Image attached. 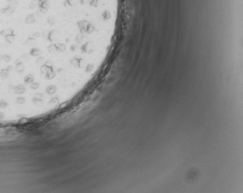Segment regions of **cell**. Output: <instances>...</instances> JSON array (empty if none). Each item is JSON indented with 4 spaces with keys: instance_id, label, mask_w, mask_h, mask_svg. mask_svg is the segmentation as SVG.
Returning a JSON list of instances; mask_svg holds the SVG:
<instances>
[{
    "instance_id": "7a4b0ae2",
    "label": "cell",
    "mask_w": 243,
    "mask_h": 193,
    "mask_svg": "<svg viewBox=\"0 0 243 193\" xmlns=\"http://www.w3.org/2000/svg\"><path fill=\"white\" fill-rule=\"evenodd\" d=\"M46 21H47L48 25L52 27H54L58 23V19H57L56 16H53V15H51V16H48L47 19H46Z\"/></svg>"
},
{
    "instance_id": "6da1fadb",
    "label": "cell",
    "mask_w": 243,
    "mask_h": 193,
    "mask_svg": "<svg viewBox=\"0 0 243 193\" xmlns=\"http://www.w3.org/2000/svg\"><path fill=\"white\" fill-rule=\"evenodd\" d=\"M39 7V12L42 14L45 15L47 13L48 10L49 9V2L48 0H44L43 2H39L38 4Z\"/></svg>"
},
{
    "instance_id": "277c9868",
    "label": "cell",
    "mask_w": 243,
    "mask_h": 193,
    "mask_svg": "<svg viewBox=\"0 0 243 193\" xmlns=\"http://www.w3.org/2000/svg\"><path fill=\"white\" fill-rule=\"evenodd\" d=\"M37 1H38V2H43V1H44V0H37Z\"/></svg>"
},
{
    "instance_id": "5b68a950",
    "label": "cell",
    "mask_w": 243,
    "mask_h": 193,
    "mask_svg": "<svg viewBox=\"0 0 243 193\" xmlns=\"http://www.w3.org/2000/svg\"><path fill=\"white\" fill-rule=\"evenodd\" d=\"M7 1H9V2H11V1H13V0H7Z\"/></svg>"
},
{
    "instance_id": "3957f363",
    "label": "cell",
    "mask_w": 243,
    "mask_h": 193,
    "mask_svg": "<svg viewBox=\"0 0 243 193\" xmlns=\"http://www.w3.org/2000/svg\"><path fill=\"white\" fill-rule=\"evenodd\" d=\"M38 4H39V2L37 0H32V2H30L28 8H29V9H31V10L36 9V7H38Z\"/></svg>"
}]
</instances>
